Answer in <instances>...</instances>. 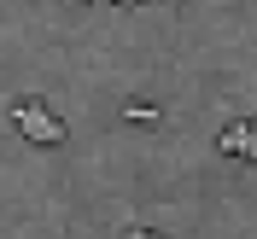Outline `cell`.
Instances as JSON below:
<instances>
[{"label": "cell", "instance_id": "cell-1", "mask_svg": "<svg viewBox=\"0 0 257 239\" xmlns=\"http://www.w3.org/2000/svg\"><path fill=\"white\" fill-rule=\"evenodd\" d=\"M12 123L24 128V140H35V146H59L64 140V123L53 111H41L35 99H12Z\"/></svg>", "mask_w": 257, "mask_h": 239}, {"label": "cell", "instance_id": "cell-2", "mask_svg": "<svg viewBox=\"0 0 257 239\" xmlns=\"http://www.w3.org/2000/svg\"><path fill=\"white\" fill-rule=\"evenodd\" d=\"M216 146H222L228 158H251L257 163V123H228L222 134H216Z\"/></svg>", "mask_w": 257, "mask_h": 239}, {"label": "cell", "instance_id": "cell-3", "mask_svg": "<svg viewBox=\"0 0 257 239\" xmlns=\"http://www.w3.org/2000/svg\"><path fill=\"white\" fill-rule=\"evenodd\" d=\"M123 117H128V123H158V111H152V105H128Z\"/></svg>", "mask_w": 257, "mask_h": 239}, {"label": "cell", "instance_id": "cell-5", "mask_svg": "<svg viewBox=\"0 0 257 239\" xmlns=\"http://www.w3.org/2000/svg\"><path fill=\"white\" fill-rule=\"evenodd\" d=\"M117 6H141V0H117Z\"/></svg>", "mask_w": 257, "mask_h": 239}, {"label": "cell", "instance_id": "cell-4", "mask_svg": "<svg viewBox=\"0 0 257 239\" xmlns=\"http://www.w3.org/2000/svg\"><path fill=\"white\" fill-rule=\"evenodd\" d=\"M128 239H164V233H141V227H135V233H128Z\"/></svg>", "mask_w": 257, "mask_h": 239}]
</instances>
